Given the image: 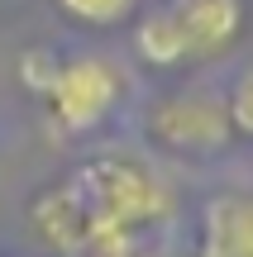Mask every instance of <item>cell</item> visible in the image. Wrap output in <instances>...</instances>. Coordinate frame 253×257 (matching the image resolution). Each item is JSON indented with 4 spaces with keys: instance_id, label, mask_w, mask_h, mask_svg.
Masks as SVG:
<instances>
[{
    "instance_id": "obj_1",
    "label": "cell",
    "mask_w": 253,
    "mask_h": 257,
    "mask_svg": "<svg viewBox=\"0 0 253 257\" xmlns=\"http://www.w3.org/2000/svg\"><path fill=\"white\" fill-rule=\"evenodd\" d=\"M177 195L134 157H96L43 191L29 210L38 238L62 257H134L139 233L167 224Z\"/></svg>"
},
{
    "instance_id": "obj_2",
    "label": "cell",
    "mask_w": 253,
    "mask_h": 257,
    "mask_svg": "<svg viewBox=\"0 0 253 257\" xmlns=\"http://www.w3.org/2000/svg\"><path fill=\"white\" fill-rule=\"evenodd\" d=\"M244 34V0H162L139 19L134 48L148 67H191L229 53Z\"/></svg>"
},
{
    "instance_id": "obj_3",
    "label": "cell",
    "mask_w": 253,
    "mask_h": 257,
    "mask_svg": "<svg viewBox=\"0 0 253 257\" xmlns=\"http://www.w3.org/2000/svg\"><path fill=\"white\" fill-rule=\"evenodd\" d=\"M148 138L162 153L177 157H215L234 143V124H229L225 95L206 91V86H187V91H167L148 105Z\"/></svg>"
},
{
    "instance_id": "obj_4",
    "label": "cell",
    "mask_w": 253,
    "mask_h": 257,
    "mask_svg": "<svg viewBox=\"0 0 253 257\" xmlns=\"http://www.w3.org/2000/svg\"><path fill=\"white\" fill-rule=\"evenodd\" d=\"M120 95H124V72L110 57L81 53V57L57 62L43 100H48V114L57 119V128H67V134H91L96 124H105L115 114Z\"/></svg>"
},
{
    "instance_id": "obj_5",
    "label": "cell",
    "mask_w": 253,
    "mask_h": 257,
    "mask_svg": "<svg viewBox=\"0 0 253 257\" xmlns=\"http://www.w3.org/2000/svg\"><path fill=\"white\" fill-rule=\"evenodd\" d=\"M196 257H253V191H220L201 205Z\"/></svg>"
},
{
    "instance_id": "obj_6",
    "label": "cell",
    "mask_w": 253,
    "mask_h": 257,
    "mask_svg": "<svg viewBox=\"0 0 253 257\" xmlns=\"http://www.w3.org/2000/svg\"><path fill=\"white\" fill-rule=\"evenodd\" d=\"M57 10L72 24H86V29H120L134 19L139 0H57Z\"/></svg>"
},
{
    "instance_id": "obj_7",
    "label": "cell",
    "mask_w": 253,
    "mask_h": 257,
    "mask_svg": "<svg viewBox=\"0 0 253 257\" xmlns=\"http://www.w3.org/2000/svg\"><path fill=\"white\" fill-rule=\"evenodd\" d=\"M225 105H229V124H234V138H253V62L234 76V86H229Z\"/></svg>"
},
{
    "instance_id": "obj_8",
    "label": "cell",
    "mask_w": 253,
    "mask_h": 257,
    "mask_svg": "<svg viewBox=\"0 0 253 257\" xmlns=\"http://www.w3.org/2000/svg\"><path fill=\"white\" fill-rule=\"evenodd\" d=\"M57 62H62V57H57L53 48H29V53L19 57L24 86H29L34 95H43V91H48V81H53V72H57Z\"/></svg>"
}]
</instances>
